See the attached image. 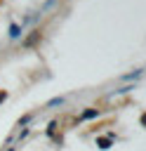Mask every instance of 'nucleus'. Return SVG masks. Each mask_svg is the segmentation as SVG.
<instances>
[{
	"label": "nucleus",
	"mask_w": 146,
	"mask_h": 151,
	"mask_svg": "<svg viewBox=\"0 0 146 151\" xmlns=\"http://www.w3.org/2000/svg\"><path fill=\"white\" fill-rule=\"evenodd\" d=\"M2 99H5V92H0V101H2Z\"/></svg>",
	"instance_id": "20e7f679"
},
{
	"label": "nucleus",
	"mask_w": 146,
	"mask_h": 151,
	"mask_svg": "<svg viewBox=\"0 0 146 151\" xmlns=\"http://www.w3.org/2000/svg\"><path fill=\"white\" fill-rule=\"evenodd\" d=\"M94 116H97V111H85L82 113V118H94Z\"/></svg>",
	"instance_id": "7ed1b4c3"
},
{
	"label": "nucleus",
	"mask_w": 146,
	"mask_h": 151,
	"mask_svg": "<svg viewBox=\"0 0 146 151\" xmlns=\"http://www.w3.org/2000/svg\"><path fill=\"white\" fill-rule=\"evenodd\" d=\"M9 31H12V33H9V35H12V38H16V35H19V26H12V28H9Z\"/></svg>",
	"instance_id": "f03ea898"
},
{
	"label": "nucleus",
	"mask_w": 146,
	"mask_h": 151,
	"mask_svg": "<svg viewBox=\"0 0 146 151\" xmlns=\"http://www.w3.org/2000/svg\"><path fill=\"white\" fill-rule=\"evenodd\" d=\"M61 104H64V99H61V97H59V99H52V101H49V104H47V106H61Z\"/></svg>",
	"instance_id": "f257e3e1"
}]
</instances>
